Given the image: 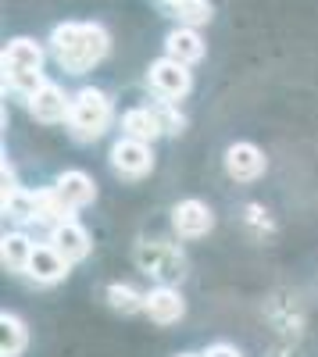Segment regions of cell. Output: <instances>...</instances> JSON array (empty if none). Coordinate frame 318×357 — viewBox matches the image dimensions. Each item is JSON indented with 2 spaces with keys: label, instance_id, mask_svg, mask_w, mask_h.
Returning <instances> with one entry per match:
<instances>
[{
  "label": "cell",
  "instance_id": "obj_6",
  "mask_svg": "<svg viewBox=\"0 0 318 357\" xmlns=\"http://www.w3.org/2000/svg\"><path fill=\"white\" fill-rule=\"evenodd\" d=\"M225 172L233 183H257V178L265 175L268 168V158L265 151L257 143H247V139H236V143H229L225 146Z\"/></svg>",
  "mask_w": 318,
  "mask_h": 357
},
{
  "label": "cell",
  "instance_id": "obj_3",
  "mask_svg": "<svg viewBox=\"0 0 318 357\" xmlns=\"http://www.w3.org/2000/svg\"><path fill=\"white\" fill-rule=\"evenodd\" d=\"M136 264L147 272L158 286H176L186 275V257L168 240H147L136 247Z\"/></svg>",
  "mask_w": 318,
  "mask_h": 357
},
{
  "label": "cell",
  "instance_id": "obj_5",
  "mask_svg": "<svg viewBox=\"0 0 318 357\" xmlns=\"http://www.w3.org/2000/svg\"><path fill=\"white\" fill-rule=\"evenodd\" d=\"M111 168L114 175L129 178V183H136V178H147L154 172V151L151 143H139V139H129V136H119L111 143Z\"/></svg>",
  "mask_w": 318,
  "mask_h": 357
},
{
  "label": "cell",
  "instance_id": "obj_18",
  "mask_svg": "<svg viewBox=\"0 0 318 357\" xmlns=\"http://www.w3.org/2000/svg\"><path fill=\"white\" fill-rule=\"evenodd\" d=\"M104 296H107L111 311H119V314H139L143 304H147V293H139V289L129 286V282H111V286L104 289Z\"/></svg>",
  "mask_w": 318,
  "mask_h": 357
},
{
  "label": "cell",
  "instance_id": "obj_21",
  "mask_svg": "<svg viewBox=\"0 0 318 357\" xmlns=\"http://www.w3.org/2000/svg\"><path fill=\"white\" fill-rule=\"evenodd\" d=\"M151 107H154V114H158V122H161L165 136H179V132L186 129V114L179 111V104H172V100H154Z\"/></svg>",
  "mask_w": 318,
  "mask_h": 357
},
{
  "label": "cell",
  "instance_id": "obj_16",
  "mask_svg": "<svg viewBox=\"0 0 318 357\" xmlns=\"http://www.w3.org/2000/svg\"><path fill=\"white\" fill-rule=\"evenodd\" d=\"M36 247L40 243L29 240V232H22V229L8 232L4 240H0V257H4V268H8V272H15V275H25V268H29V261H33Z\"/></svg>",
  "mask_w": 318,
  "mask_h": 357
},
{
  "label": "cell",
  "instance_id": "obj_23",
  "mask_svg": "<svg viewBox=\"0 0 318 357\" xmlns=\"http://www.w3.org/2000/svg\"><path fill=\"white\" fill-rule=\"evenodd\" d=\"M176 357H204V354H190V350H186V354H176Z\"/></svg>",
  "mask_w": 318,
  "mask_h": 357
},
{
  "label": "cell",
  "instance_id": "obj_10",
  "mask_svg": "<svg viewBox=\"0 0 318 357\" xmlns=\"http://www.w3.org/2000/svg\"><path fill=\"white\" fill-rule=\"evenodd\" d=\"M54 190H57V197L65 200V207L75 215V211H82V207H90L93 200H97V183H93V175H86L82 168H68V172H61L54 178Z\"/></svg>",
  "mask_w": 318,
  "mask_h": 357
},
{
  "label": "cell",
  "instance_id": "obj_15",
  "mask_svg": "<svg viewBox=\"0 0 318 357\" xmlns=\"http://www.w3.org/2000/svg\"><path fill=\"white\" fill-rule=\"evenodd\" d=\"M122 136L139 139V143H151V146H154V139H161V136H165V129H161V122H158L154 107L147 104V107H129V111L122 114Z\"/></svg>",
  "mask_w": 318,
  "mask_h": 357
},
{
  "label": "cell",
  "instance_id": "obj_19",
  "mask_svg": "<svg viewBox=\"0 0 318 357\" xmlns=\"http://www.w3.org/2000/svg\"><path fill=\"white\" fill-rule=\"evenodd\" d=\"M4 215L18 225L25 222H36L40 218V204H36V190H15L11 197H4Z\"/></svg>",
  "mask_w": 318,
  "mask_h": 357
},
{
  "label": "cell",
  "instance_id": "obj_4",
  "mask_svg": "<svg viewBox=\"0 0 318 357\" xmlns=\"http://www.w3.org/2000/svg\"><path fill=\"white\" fill-rule=\"evenodd\" d=\"M147 86L158 100H172L179 104L190 89H193V72L179 61H172V57H158V61L147 68Z\"/></svg>",
  "mask_w": 318,
  "mask_h": 357
},
{
  "label": "cell",
  "instance_id": "obj_12",
  "mask_svg": "<svg viewBox=\"0 0 318 357\" xmlns=\"http://www.w3.org/2000/svg\"><path fill=\"white\" fill-rule=\"evenodd\" d=\"M204 50H208L204 36H200L193 25H176L165 36V57H172V61H179L186 68H193L197 61H204Z\"/></svg>",
  "mask_w": 318,
  "mask_h": 357
},
{
  "label": "cell",
  "instance_id": "obj_14",
  "mask_svg": "<svg viewBox=\"0 0 318 357\" xmlns=\"http://www.w3.org/2000/svg\"><path fill=\"white\" fill-rule=\"evenodd\" d=\"M43 47L36 40H29V36H15L8 40L4 47V75H15V72H43Z\"/></svg>",
  "mask_w": 318,
  "mask_h": 357
},
{
  "label": "cell",
  "instance_id": "obj_22",
  "mask_svg": "<svg viewBox=\"0 0 318 357\" xmlns=\"http://www.w3.org/2000/svg\"><path fill=\"white\" fill-rule=\"evenodd\" d=\"M204 357H243V354H240V347H233V343H211V347L204 350Z\"/></svg>",
  "mask_w": 318,
  "mask_h": 357
},
{
  "label": "cell",
  "instance_id": "obj_9",
  "mask_svg": "<svg viewBox=\"0 0 318 357\" xmlns=\"http://www.w3.org/2000/svg\"><path fill=\"white\" fill-rule=\"evenodd\" d=\"M47 243H50L57 254H61L68 264H79V261H86V257H90V250H93L90 232H86V229H82L75 218H68V222H61V225H54Z\"/></svg>",
  "mask_w": 318,
  "mask_h": 357
},
{
  "label": "cell",
  "instance_id": "obj_1",
  "mask_svg": "<svg viewBox=\"0 0 318 357\" xmlns=\"http://www.w3.org/2000/svg\"><path fill=\"white\" fill-rule=\"evenodd\" d=\"M111 50V33L100 22H61L50 33V54L68 75L93 72Z\"/></svg>",
  "mask_w": 318,
  "mask_h": 357
},
{
  "label": "cell",
  "instance_id": "obj_20",
  "mask_svg": "<svg viewBox=\"0 0 318 357\" xmlns=\"http://www.w3.org/2000/svg\"><path fill=\"white\" fill-rule=\"evenodd\" d=\"M161 4L179 18V25L200 29V25L211 22V4H208V0H161Z\"/></svg>",
  "mask_w": 318,
  "mask_h": 357
},
{
  "label": "cell",
  "instance_id": "obj_11",
  "mask_svg": "<svg viewBox=\"0 0 318 357\" xmlns=\"http://www.w3.org/2000/svg\"><path fill=\"white\" fill-rule=\"evenodd\" d=\"M143 314H147L154 325H176V321L186 318V296L176 286H154L147 293Z\"/></svg>",
  "mask_w": 318,
  "mask_h": 357
},
{
  "label": "cell",
  "instance_id": "obj_13",
  "mask_svg": "<svg viewBox=\"0 0 318 357\" xmlns=\"http://www.w3.org/2000/svg\"><path fill=\"white\" fill-rule=\"evenodd\" d=\"M68 261L57 254L50 243H40L36 247V254H33V261H29V268H25V279H33L36 286H57L65 275H68Z\"/></svg>",
  "mask_w": 318,
  "mask_h": 357
},
{
  "label": "cell",
  "instance_id": "obj_7",
  "mask_svg": "<svg viewBox=\"0 0 318 357\" xmlns=\"http://www.w3.org/2000/svg\"><path fill=\"white\" fill-rule=\"evenodd\" d=\"M25 107H29V114L36 118V122H43V126H61V122H68V111H72V97L65 93L57 82H43L33 97L25 100Z\"/></svg>",
  "mask_w": 318,
  "mask_h": 357
},
{
  "label": "cell",
  "instance_id": "obj_8",
  "mask_svg": "<svg viewBox=\"0 0 318 357\" xmlns=\"http://www.w3.org/2000/svg\"><path fill=\"white\" fill-rule=\"evenodd\" d=\"M172 229H176V236H183V240H200V236H208L215 229V211L204 200L186 197L172 207Z\"/></svg>",
  "mask_w": 318,
  "mask_h": 357
},
{
  "label": "cell",
  "instance_id": "obj_17",
  "mask_svg": "<svg viewBox=\"0 0 318 357\" xmlns=\"http://www.w3.org/2000/svg\"><path fill=\"white\" fill-rule=\"evenodd\" d=\"M29 347V329L25 321L11 311L0 314V357H18Z\"/></svg>",
  "mask_w": 318,
  "mask_h": 357
},
{
  "label": "cell",
  "instance_id": "obj_2",
  "mask_svg": "<svg viewBox=\"0 0 318 357\" xmlns=\"http://www.w3.org/2000/svg\"><path fill=\"white\" fill-rule=\"evenodd\" d=\"M114 122V104L104 89L82 86L72 93V111H68V136L75 143H97Z\"/></svg>",
  "mask_w": 318,
  "mask_h": 357
}]
</instances>
